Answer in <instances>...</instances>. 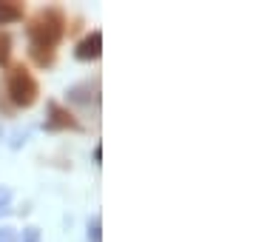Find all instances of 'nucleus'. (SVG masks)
Segmentation results:
<instances>
[{
  "label": "nucleus",
  "instance_id": "obj_1",
  "mask_svg": "<svg viewBox=\"0 0 256 242\" xmlns=\"http://www.w3.org/2000/svg\"><path fill=\"white\" fill-rule=\"evenodd\" d=\"M66 12L60 6H43L32 14L26 26V38H28V57L34 60V66L40 68H48L54 63L57 46L63 43L66 38Z\"/></svg>",
  "mask_w": 256,
  "mask_h": 242
},
{
  "label": "nucleus",
  "instance_id": "obj_2",
  "mask_svg": "<svg viewBox=\"0 0 256 242\" xmlns=\"http://www.w3.org/2000/svg\"><path fill=\"white\" fill-rule=\"evenodd\" d=\"M6 94H9V100L14 108H32L37 102V97H40V83L28 72V66L18 63L9 68V74H6Z\"/></svg>",
  "mask_w": 256,
  "mask_h": 242
},
{
  "label": "nucleus",
  "instance_id": "obj_3",
  "mask_svg": "<svg viewBox=\"0 0 256 242\" xmlns=\"http://www.w3.org/2000/svg\"><path fill=\"white\" fill-rule=\"evenodd\" d=\"M46 131H82V122L74 117L66 106H60L57 100L46 102V120H43Z\"/></svg>",
  "mask_w": 256,
  "mask_h": 242
},
{
  "label": "nucleus",
  "instance_id": "obj_4",
  "mask_svg": "<svg viewBox=\"0 0 256 242\" xmlns=\"http://www.w3.org/2000/svg\"><path fill=\"white\" fill-rule=\"evenodd\" d=\"M100 54H102V32L100 28H94V32H88V34L77 43V48H74V60H80V63H92V60H100Z\"/></svg>",
  "mask_w": 256,
  "mask_h": 242
},
{
  "label": "nucleus",
  "instance_id": "obj_5",
  "mask_svg": "<svg viewBox=\"0 0 256 242\" xmlns=\"http://www.w3.org/2000/svg\"><path fill=\"white\" fill-rule=\"evenodd\" d=\"M68 100L77 102V106H97L100 102V80L94 77V80H82V83L72 86L68 88Z\"/></svg>",
  "mask_w": 256,
  "mask_h": 242
},
{
  "label": "nucleus",
  "instance_id": "obj_6",
  "mask_svg": "<svg viewBox=\"0 0 256 242\" xmlns=\"http://www.w3.org/2000/svg\"><path fill=\"white\" fill-rule=\"evenodd\" d=\"M23 14H26L23 3H18V0H0V26L18 23V20H23Z\"/></svg>",
  "mask_w": 256,
  "mask_h": 242
},
{
  "label": "nucleus",
  "instance_id": "obj_7",
  "mask_svg": "<svg viewBox=\"0 0 256 242\" xmlns=\"http://www.w3.org/2000/svg\"><path fill=\"white\" fill-rule=\"evenodd\" d=\"M12 57V34L9 32H0V66H6Z\"/></svg>",
  "mask_w": 256,
  "mask_h": 242
},
{
  "label": "nucleus",
  "instance_id": "obj_8",
  "mask_svg": "<svg viewBox=\"0 0 256 242\" xmlns=\"http://www.w3.org/2000/svg\"><path fill=\"white\" fill-rule=\"evenodd\" d=\"M88 240L102 242V220L100 216H92V220H88Z\"/></svg>",
  "mask_w": 256,
  "mask_h": 242
},
{
  "label": "nucleus",
  "instance_id": "obj_9",
  "mask_svg": "<svg viewBox=\"0 0 256 242\" xmlns=\"http://www.w3.org/2000/svg\"><path fill=\"white\" fill-rule=\"evenodd\" d=\"M18 242H43V234L37 225H28V228H23V236H18Z\"/></svg>",
  "mask_w": 256,
  "mask_h": 242
},
{
  "label": "nucleus",
  "instance_id": "obj_10",
  "mask_svg": "<svg viewBox=\"0 0 256 242\" xmlns=\"http://www.w3.org/2000/svg\"><path fill=\"white\" fill-rule=\"evenodd\" d=\"M9 202H12V188H0V216L12 211Z\"/></svg>",
  "mask_w": 256,
  "mask_h": 242
},
{
  "label": "nucleus",
  "instance_id": "obj_11",
  "mask_svg": "<svg viewBox=\"0 0 256 242\" xmlns=\"http://www.w3.org/2000/svg\"><path fill=\"white\" fill-rule=\"evenodd\" d=\"M0 242H18V231L9 225H0Z\"/></svg>",
  "mask_w": 256,
  "mask_h": 242
},
{
  "label": "nucleus",
  "instance_id": "obj_12",
  "mask_svg": "<svg viewBox=\"0 0 256 242\" xmlns=\"http://www.w3.org/2000/svg\"><path fill=\"white\" fill-rule=\"evenodd\" d=\"M100 160H102V146L97 142V146H94V162H100Z\"/></svg>",
  "mask_w": 256,
  "mask_h": 242
}]
</instances>
